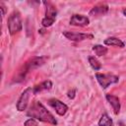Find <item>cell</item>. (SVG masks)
Wrapping results in <instances>:
<instances>
[{
  "label": "cell",
  "instance_id": "9c48e42d",
  "mask_svg": "<svg viewBox=\"0 0 126 126\" xmlns=\"http://www.w3.org/2000/svg\"><path fill=\"white\" fill-rule=\"evenodd\" d=\"M70 25L77 27H87L90 24V19L84 15L74 14L70 19Z\"/></svg>",
  "mask_w": 126,
  "mask_h": 126
},
{
  "label": "cell",
  "instance_id": "d6986e66",
  "mask_svg": "<svg viewBox=\"0 0 126 126\" xmlns=\"http://www.w3.org/2000/svg\"><path fill=\"white\" fill-rule=\"evenodd\" d=\"M75 94H76V91L75 90H72V91H69L68 92V97L69 98H74L75 97Z\"/></svg>",
  "mask_w": 126,
  "mask_h": 126
},
{
  "label": "cell",
  "instance_id": "3957f363",
  "mask_svg": "<svg viewBox=\"0 0 126 126\" xmlns=\"http://www.w3.org/2000/svg\"><path fill=\"white\" fill-rule=\"evenodd\" d=\"M43 4L45 5V17L42 19L41 25L44 28H48L52 26L55 22L56 15H57V9L51 2L43 1Z\"/></svg>",
  "mask_w": 126,
  "mask_h": 126
},
{
  "label": "cell",
  "instance_id": "8fae6325",
  "mask_svg": "<svg viewBox=\"0 0 126 126\" xmlns=\"http://www.w3.org/2000/svg\"><path fill=\"white\" fill-rule=\"evenodd\" d=\"M107 101L109 102V104L112 106V109L114 111L115 114H118L120 112V100L119 98L116 96V95H113V94H107L105 95Z\"/></svg>",
  "mask_w": 126,
  "mask_h": 126
},
{
  "label": "cell",
  "instance_id": "30bf717a",
  "mask_svg": "<svg viewBox=\"0 0 126 126\" xmlns=\"http://www.w3.org/2000/svg\"><path fill=\"white\" fill-rule=\"evenodd\" d=\"M107 12H108V5H106L104 3H99L92 8V10L90 11V15L94 16H94H102V15H105Z\"/></svg>",
  "mask_w": 126,
  "mask_h": 126
},
{
  "label": "cell",
  "instance_id": "8992f818",
  "mask_svg": "<svg viewBox=\"0 0 126 126\" xmlns=\"http://www.w3.org/2000/svg\"><path fill=\"white\" fill-rule=\"evenodd\" d=\"M33 94V88H27L23 93L22 94L20 95L18 101H17V110L18 111H24L26 110L28 104H29V100H30V97L32 96V94Z\"/></svg>",
  "mask_w": 126,
  "mask_h": 126
},
{
  "label": "cell",
  "instance_id": "5b68a950",
  "mask_svg": "<svg viewBox=\"0 0 126 126\" xmlns=\"http://www.w3.org/2000/svg\"><path fill=\"white\" fill-rule=\"evenodd\" d=\"M95 78L98 82V84L101 86L102 89H106L109 85L115 84L119 81L118 76L114 75V74H102V73H96L95 74Z\"/></svg>",
  "mask_w": 126,
  "mask_h": 126
},
{
  "label": "cell",
  "instance_id": "ffe728a7",
  "mask_svg": "<svg viewBox=\"0 0 126 126\" xmlns=\"http://www.w3.org/2000/svg\"><path fill=\"white\" fill-rule=\"evenodd\" d=\"M122 13H123V15L126 17V8L125 9H123V11H122Z\"/></svg>",
  "mask_w": 126,
  "mask_h": 126
},
{
  "label": "cell",
  "instance_id": "9a60e30c",
  "mask_svg": "<svg viewBox=\"0 0 126 126\" xmlns=\"http://www.w3.org/2000/svg\"><path fill=\"white\" fill-rule=\"evenodd\" d=\"M98 126H113V122L106 113H103L98 120Z\"/></svg>",
  "mask_w": 126,
  "mask_h": 126
},
{
  "label": "cell",
  "instance_id": "ba28073f",
  "mask_svg": "<svg viewBox=\"0 0 126 126\" xmlns=\"http://www.w3.org/2000/svg\"><path fill=\"white\" fill-rule=\"evenodd\" d=\"M48 103L50 106H52L55 109V112L60 116L65 115L66 112L68 111V106L57 98H50L48 100Z\"/></svg>",
  "mask_w": 126,
  "mask_h": 126
},
{
  "label": "cell",
  "instance_id": "4fadbf2b",
  "mask_svg": "<svg viewBox=\"0 0 126 126\" xmlns=\"http://www.w3.org/2000/svg\"><path fill=\"white\" fill-rule=\"evenodd\" d=\"M52 88V82L51 81H44L42 83H40L39 85H36L33 87V94H36L42 91H49Z\"/></svg>",
  "mask_w": 126,
  "mask_h": 126
},
{
  "label": "cell",
  "instance_id": "6da1fadb",
  "mask_svg": "<svg viewBox=\"0 0 126 126\" xmlns=\"http://www.w3.org/2000/svg\"><path fill=\"white\" fill-rule=\"evenodd\" d=\"M27 115L31 118H33L35 120H39L41 122L49 123L51 125H57V121L55 117L52 115L51 112H49L45 106L40 101H34L30 106L29 110L27 111Z\"/></svg>",
  "mask_w": 126,
  "mask_h": 126
},
{
  "label": "cell",
  "instance_id": "44dd1931",
  "mask_svg": "<svg viewBox=\"0 0 126 126\" xmlns=\"http://www.w3.org/2000/svg\"><path fill=\"white\" fill-rule=\"evenodd\" d=\"M39 32H40V33H43V32H44V30H40Z\"/></svg>",
  "mask_w": 126,
  "mask_h": 126
},
{
  "label": "cell",
  "instance_id": "52a82bcc",
  "mask_svg": "<svg viewBox=\"0 0 126 126\" xmlns=\"http://www.w3.org/2000/svg\"><path fill=\"white\" fill-rule=\"evenodd\" d=\"M63 34L65 37H67L69 40L72 41H83L86 39H93L94 34L92 33H83V32H63Z\"/></svg>",
  "mask_w": 126,
  "mask_h": 126
},
{
  "label": "cell",
  "instance_id": "2e32d148",
  "mask_svg": "<svg viewBox=\"0 0 126 126\" xmlns=\"http://www.w3.org/2000/svg\"><path fill=\"white\" fill-rule=\"evenodd\" d=\"M89 63L94 71H98L101 68V63L94 56H89Z\"/></svg>",
  "mask_w": 126,
  "mask_h": 126
},
{
  "label": "cell",
  "instance_id": "277c9868",
  "mask_svg": "<svg viewBox=\"0 0 126 126\" xmlns=\"http://www.w3.org/2000/svg\"><path fill=\"white\" fill-rule=\"evenodd\" d=\"M7 26H8V31L11 35H14L22 31L23 25H22L21 15L19 12H13L9 16L8 21H7Z\"/></svg>",
  "mask_w": 126,
  "mask_h": 126
},
{
  "label": "cell",
  "instance_id": "7c38bea8",
  "mask_svg": "<svg viewBox=\"0 0 126 126\" xmlns=\"http://www.w3.org/2000/svg\"><path fill=\"white\" fill-rule=\"evenodd\" d=\"M103 42L107 46H115V47H120V48L125 47V42L122 41L120 38L114 37V36H110V37L105 38Z\"/></svg>",
  "mask_w": 126,
  "mask_h": 126
},
{
  "label": "cell",
  "instance_id": "ac0fdd59",
  "mask_svg": "<svg viewBox=\"0 0 126 126\" xmlns=\"http://www.w3.org/2000/svg\"><path fill=\"white\" fill-rule=\"evenodd\" d=\"M0 9H1V12H2V17H4L5 14H6V6L2 2L0 3Z\"/></svg>",
  "mask_w": 126,
  "mask_h": 126
},
{
  "label": "cell",
  "instance_id": "5bb4252c",
  "mask_svg": "<svg viewBox=\"0 0 126 126\" xmlns=\"http://www.w3.org/2000/svg\"><path fill=\"white\" fill-rule=\"evenodd\" d=\"M92 49H93V51L94 52V54H95L96 56H98V57L106 55V53H107V51H108L107 47H105V46H103V45H100V44H95V45H94Z\"/></svg>",
  "mask_w": 126,
  "mask_h": 126
},
{
  "label": "cell",
  "instance_id": "7a4b0ae2",
  "mask_svg": "<svg viewBox=\"0 0 126 126\" xmlns=\"http://www.w3.org/2000/svg\"><path fill=\"white\" fill-rule=\"evenodd\" d=\"M46 57L45 56H33L32 58H30L25 65L23 66V68L20 70V72L18 73L17 77L15 78V82H22L23 80H25L26 75L32 69H35L37 67H40L41 65H43L46 61Z\"/></svg>",
  "mask_w": 126,
  "mask_h": 126
},
{
  "label": "cell",
  "instance_id": "e0dca14e",
  "mask_svg": "<svg viewBox=\"0 0 126 126\" xmlns=\"http://www.w3.org/2000/svg\"><path fill=\"white\" fill-rule=\"evenodd\" d=\"M37 125H38V124H37L36 120L33 119V118H30V119H28V120L24 123V126H37Z\"/></svg>",
  "mask_w": 126,
  "mask_h": 126
}]
</instances>
